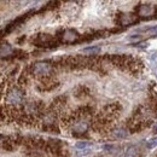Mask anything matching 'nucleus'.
Returning a JSON list of instances; mask_svg holds the SVG:
<instances>
[{
	"label": "nucleus",
	"mask_w": 157,
	"mask_h": 157,
	"mask_svg": "<svg viewBox=\"0 0 157 157\" xmlns=\"http://www.w3.org/2000/svg\"><path fill=\"white\" fill-rule=\"evenodd\" d=\"M99 51H100V48H99L98 46H92V47H86V48H83V52L85 53H88V55H98Z\"/></svg>",
	"instance_id": "nucleus-10"
},
{
	"label": "nucleus",
	"mask_w": 157,
	"mask_h": 157,
	"mask_svg": "<svg viewBox=\"0 0 157 157\" xmlns=\"http://www.w3.org/2000/svg\"><path fill=\"white\" fill-rule=\"evenodd\" d=\"M30 74L41 78H51L53 74V67L47 62H38L30 67Z\"/></svg>",
	"instance_id": "nucleus-1"
},
{
	"label": "nucleus",
	"mask_w": 157,
	"mask_h": 157,
	"mask_svg": "<svg viewBox=\"0 0 157 157\" xmlns=\"http://www.w3.org/2000/svg\"><path fill=\"white\" fill-rule=\"evenodd\" d=\"M44 131L48 132V133H59V128L55 124H46L44 126Z\"/></svg>",
	"instance_id": "nucleus-9"
},
{
	"label": "nucleus",
	"mask_w": 157,
	"mask_h": 157,
	"mask_svg": "<svg viewBox=\"0 0 157 157\" xmlns=\"http://www.w3.org/2000/svg\"><path fill=\"white\" fill-rule=\"evenodd\" d=\"M152 132H154L155 134H157V122L155 123V126H154V128H152Z\"/></svg>",
	"instance_id": "nucleus-16"
},
{
	"label": "nucleus",
	"mask_w": 157,
	"mask_h": 157,
	"mask_svg": "<svg viewBox=\"0 0 157 157\" xmlns=\"http://www.w3.org/2000/svg\"><path fill=\"white\" fill-rule=\"evenodd\" d=\"M138 155H139V149L136 145L128 146L127 150L124 151V157H138Z\"/></svg>",
	"instance_id": "nucleus-7"
},
{
	"label": "nucleus",
	"mask_w": 157,
	"mask_h": 157,
	"mask_svg": "<svg viewBox=\"0 0 157 157\" xmlns=\"http://www.w3.org/2000/svg\"><path fill=\"white\" fill-rule=\"evenodd\" d=\"M59 38H60V41L64 44H71L78 41L80 39V35L74 29H65L62 32V35H59Z\"/></svg>",
	"instance_id": "nucleus-4"
},
{
	"label": "nucleus",
	"mask_w": 157,
	"mask_h": 157,
	"mask_svg": "<svg viewBox=\"0 0 157 157\" xmlns=\"http://www.w3.org/2000/svg\"><path fill=\"white\" fill-rule=\"evenodd\" d=\"M152 10H154V7L147 6V5H143L139 7V13H140V16H150Z\"/></svg>",
	"instance_id": "nucleus-8"
},
{
	"label": "nucleus",
	"mask_w": 157,
	"mask_h": 157,
	"mask_svg": "<svg viewBox=\"0 0 157 157\" xmlns=\"http://www.w3.org/2000/svg\"><path fill=\"white\" fill-rule=\"evenodd\" d=\"M12 53H13V48L11 47V45L9 42L0 41V56L1 57H7Z\"/></svg>",
	"instance_id": "nucleus-5"
},
{
	"label": "nucleus",
	"mask_w": 157,
	"mask_h": 157,
	"mask_svg": "<svg viewBox=\"0 0 157 157\" xmlns=\"http://www.w3.org/2000/svg\"><path fill=\"white\" fill-rule=\"evenodd\" d=\"M149 33L152 34V35H157V25L154 27V28H150V29H149Z\"/></svg>",
	"instance_id": "nucleus-15"
},
{
	"label": "nucleus",
	"mask_w": 157,
	"mask_h": 157,
	"mask_svg": "<svg viewBox=\"0 0 157 157\" xmlns=\"http://www.w3.org/2000/svg\"><path fill=\"white\" fill-rule=\"evenodd\" d=\"M87 154H90V149H85V150H80V152H78V156H85V155H87Z\"/></svg>",
	"instance_id": "nucleus-14"
},
{
	"label": "nucleus",
	"mask_w": 157,
	"mask_h": 157,
	"mask_svg": "<svg viewBox=\"0 0 157 157\" xmlns=\"http://www.w3.org/2000/svg\"><path fill=\"white\" fill-rule=\"evenodd\" d=\"M25 157H44V155H42V152H40L38 150H29Z\"/></svg>",
	"instance_id": "nucleus-13"
},
{
	"label": "nucleus",
	"mask_w": 157,
	"mask_h": 157,
	"mask_svg": "<svg viewBox=\"0 0 157 157\" xmlns=\"http://www.w3.org/2000/svg\"><path fill=\"white\" fill-rule=\"evenodd\" d=\"M146 146H147L149 149H154V147H156L157 146V136L154 138H150V139L146 141Z\"/></svg>",
	"instance_id": "nucleus-12"
},
{
	"label": "nucleus",
	"mask_w": 157,
	"mask_h": 157,
	"mask_svg": "<svg viewBox=\"0 0 157 157\" xmlns=\"http://www.w3.org/2000/svg\"><path fill=\"white\" fill-rule=\"evenodd\" d=\"M111 136L116 139H124L128 137V131L122 127H116V128L111 129Z\"/></svg>",
	"instance_id": "nucleus-6"
},
{
	"label": "nucleus",
	"mask_w": 157,
	"mask_h": 157,
	"mask_svg": "<svg viewBox=\"0 0 157 157\" xmlns=\"http://www.w3.org/2000/svg\"><path fill=\"white\" fill-rule=\"evenodd\" d=\"M96 157H103V156H100V155H99V156H96Z\"/></svg>",
	"instance_id": "nucleus-17"
},
{
	"label": "nucleus",
	"mask_w": 157,
	"mask_h": 157,
	"mask_svg": "<svg viewBox=\"0 0 157 157\" xmlns=\"http://www.w3.org/2000/svg\"><path fill=\"white\" fill-rule=\"evenodd\" d=\"M24 100V92L21 90L20 87H12L7 91L6 94V103L9 105H18L21 103H23Z\"/></svg>",
	"instance_id": "nucleus-2"
},
{
	"label": "nucleus",
	"mask_w": 157,
	"mask_h": 157,
	"mask_svg": "<svg viewBox=\"0 0 157 157\" xmlns=\"http://www.w3.org/2000/svg\"><path fill=\"white\" fill-rule=\"evenodd\" d=\"M88 127H90V123H88L87 118H78V120H76V121L71 124V129H73V133H74L75 136L82 134V133L87 132Z\"/></svg>",
	"instance_id": "nucleus-3"
},
{
	"label": "nucleus",
	"mask_w": 157,
	"mask_h": 157,
	"mask_svg": "<svg viewBox=\"0 0 157 157\" xmlns=\"http://www.w3.org/2000/svg\"><path fill=\"white\" fill-rule=\"evenodd\" d=\"M75 146H76V149H80V150L91 149V143H88V141H78Z\"/></svg>",
	"instance_id": "nucleus-11"
}]
</instances>
